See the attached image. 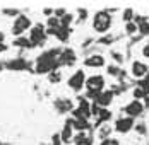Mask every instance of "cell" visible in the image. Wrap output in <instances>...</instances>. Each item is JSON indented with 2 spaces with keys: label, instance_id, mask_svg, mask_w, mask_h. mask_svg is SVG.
Instances as JSON below:
<instances>
[{
  "label": "cell",
  "instance_id": "cell-11",
  "mask_svg": "<svg viewBox=\"0 0 149 145\" xmlns=\"http://www.w3.org/2000/svg\"><path fill=\"white\" fill-rule=\"evenodd\" d=\"M72 138V121H67L65 123V128L62 131V140L63 142H69Z\"/></svg>",
  "mask_w": 149,
  "mask_h": 145
},
{
  "label": "cell",
  "instance_id": "cell-15",
  "mask_svg": "<svg viewBox=\"0 0 149 145\" xmlns=\"http://www.w3.org/2000/svg\"><path fill=\"white\" fill-rule=\"evenodd\" d=\"M17 46H31V41L29 39H26V38H19L17 41H15Z\"/></svg>",
  "mask_w": 149,
  "mask_h": 145
},
{
  "label": "cell",
  "instance_id": "cell-21",
  "mask_svg": "<svg viewBox=\"0 0 149 145\" xmlns=\"http://www.w3.org/2000/svg\"><path fill=\"white\" fill-rule=\"evenodd\" d=\"M144 128H146V126H144V125H139V126H137V131H139V133H144Z\"/></svg>",
  "mask_w": 149,
  "mask_h": 145
},
{
  "label": "cell",
  "instance_id": "cell-2",
  "mask_svg": "<svg viewBox=\"0 0 149 145\" xmlns=\"http://www.w3.org/2000/svg\"><path fill=\"white\" fill-rule=\"evenodd\" d=\"M86 86L91 92H103L104 87V77L103 75H91L86 80Z\"/></svg>",
  "mask_w": 149,
  "mask_h": 145
},
{
  "label": "cell",
  "instance_id": "cell-19",
  "mask_svg": "<svg viewBox=\"0 0 149 145\" xmlns=\"http://www.w3.org/2000/svg\"><path fill=\"white\" fill-rule=\"evenodd\" d=\"M100 135H101V137H108V135H110V128H108V126H103V128L100 130Z\"/></svg>",
  "mask_w": 149,
  "mask_h": 145
},
{
  "label": "cell",
  "instance_id": "cell-6",
  "mask_svg": "<svg viewBox=\"0 0 149 145\" xmlns=\"http://www.w3.org/2000/svg\"><path fill=\"white\" fill-rule=\"evenodd\" d=\"M86 84V77H84V72L82 70H79V72H75L70 79H69V86L75 89V90H79L81 87Z\"/></svg>",
  "mask_w": 149,
  "mask_h": 145
},
{
  "label": "cell",
  "instance_id": "cell-20",
  "mask_svg": "<svg viewBox=\"0 0 149 145\" xmlns=\"http://www.w3.org/2000/svg\"><path fill=\"white\" fill-rule=\"evenodd\" d=\"M142 55H144L146 58H149V43L144 46V50H142Z\"/></svg>",
  "mask_w": 149,
  "mask_h": 145
},
{
  "label": "cell",
  "instance_id": "cell-14",
  "mask_svg": "<svg viewBox=\"0 0 149 145\" xmlns=\"http://www.w3.org/2000/svg\"><path fill=\"white\" fill-rule=\"evenodd\" d=\"M132 17H134V12H132V9H127L125 12H123V21L129 24V22H132Z\"/></svg>",
  "mask_w": 149,
  "mask_h": 145
},
{
  "label": "cell",
  "instance_id": "cell-7",
  "mask_svg": "<svg viewBox=\"0 0 149 145\" xmlns=\"http://www.w3.org/2000/svg\"><path fill=\"white\" fill-rule=\"evenodd\" d=\"M43 39H45V31H43V28L38 24L36 28H33V31H31L29 41H31V44H41Z\"/></svg>",
  "mask_w": 149,
  "mask_h": 145
},
{
  "label": "cell",
  "instance_id": "cell-4",
  "mask_svg": "<svg viewBox=\"0 0 149 145\" xmlns=\"http://www.w3.org/2000/svg\"><path fill=\"white\" fill-rule=\"evenodd\" d=\"M149 68L144 61H134L132 63V75L135 79H142V77H148Z\"/></svg>",
  "mask_w": 149,
  "mask_h": 145
},
{
  "label": "cell",
  "instance_id": "cell-13",
  "mask_svg": "<svg viewBox=\"0 0 149 145\" xmlns=\"http://www.w3.org/2000/svg\"><path fill=\"white\" fill-rule=\"evenodd\" d=\"M62 61H65L67 65H70V63L74 61V53H72L70 50H65V51L62 53Z\"/></svg>",
  "mask_w": 149,
  "mask_h": 145
},
{
  "label": "cell",
  "instance_id": "cell-5",
  "mask_svg": "<svg viewBox=\"0 0 149 145\" xmlns=\"http://www.w3.org/2000/svg\"><path fill=\"white\" fill-rule=\"evenodd\" d=\"M132 126H134V118H130V116L120 118L118 121L115 123V128H117V131H120V133H127L129 130H132Z\"/></svg>",
  "mask_w": 149,
  "mask_h": 145
},
{
  "label": "cell",
  "instance_id": "cell-9",
  "mask_svg": "<svg viewBox=\"0 0 149 145\" xmlns=\"http://www.w3.org/2000/svg\"><path fill=\"white\" fill-rule=\"evenodd\" d=\"M113 99V92L111 90H103V92H100V96H98V99H96V104H100V106H108L110 102Z\"/></svg>",
  "mask_w": 149,
  "mask_h": 145
},
{
  "label": "cell",
  "instance_id": "cell-10",
  "mask_svg": "<svg viewBox=\"0 0 149 145\" xmlns=\"http://www.w3.org/2000/svg\"><path fill=\"white\" fill-rule=\"evenodd\" d=\"M86 65L88 67H103L104 65V58L101 55H93L86 60Z\"/></svg>",
  "mask_w": 149,
  "mask_h": 145
},
{
  "label": "cell",
  "instance_id": "cell-3",
  "mask_svg": "<svg viewBox=\"0 0 149 145\" xmlns=\"http://www.w3.org/2000/svg\"><path fill=\"white\" fill-rule=\"evenodd\" d=\"M29 28V19L26 17V15H21V17H17L15 19V22H14V34L15 36H21L26 29Z\"/></svg>",
  "mask_w": 149,
  "mask_h": 145
},
{
  "label": "cell",
  "instance_id": "cell-17",
  "mask_svg": "<svg viewBox=\"0 0 149 145\" xmlns=\"http://www.w3.org/2000/svg\"><path fill=\"white\" fill-rule=\"evenodd\" d=\"M98 115H100V119H101V121H103V119H108V118H110V111H108V109H101V111H100V113H98Z\"/></svg>",
  "mask_w": 149,
  "mask_h": 145
},
{
  "label": "cell",
  "instance_id": "cell-12",
  "mask_svg": "<svg viewBox=\"0 0 149 145\" xmlns=\"http://www.w3.org/2000/svg\"><path fill=\"white\" fill-rule=\"evenodd\" d=\"M137 28L141 31V34H148L149 32V22H146L142 17H139V21H137Z\"/></svg>",
  "mask_w": 149,
  "mask_h": 145
},
{
  "label": "cell",
  "instance_id": "cell-18",
  "mask_svg": "<svg viewBox=\"0 0 149 145\" xmlns=\"http://www.w3.org/2000/svg\"><path fill=\"white\" fill-rule=\"evenodd\" d=\"M101 145H118V140H113V138H104Z\"/></svg>",
  "mask_w": 149,
  "mask_h": 145
},
{
  "label": "cell",
  "instance_id": "cell-8",
  "mask_svg": "<svg viewBox=\"0 0 149 145\" xmlns=\"http://www.w3.org/2000/svg\"><path fill=\"white\" fill-rule=\"evenodd\" d=\"M125 111H127V115L130 116V118L139 116L142 111H144V104H142L141 101H132V102H129V106L125 108Z\"/></svg>",
  "mask_w": 149,
  "mask_h": 145
},
{
  "label": "cell",
  "instance_id": "cell-16",
  "mask_svg": "<svg viewBox=\"0 0 149 145\" xmlns=\"http://www.w3.org/2000/svg\"><path fill=\"white\" fill-rule=\"evenodd\" d=\"M137 24H135V22H129V24H127V32H129V34H134L135 31H137Z\"/></svg>",
  "mask_w": 149,
  "mask_h": 145
},
{
  "label": "cell",
  "instance_id": "cell-1",
  "mask_svg": "<svg viewBox=\"0 0 149 145\" xmlns=\"http://www.w3.org/2000/svg\"><path fill=\"white\" fill-rule=\"evenodd\" d=\"M111 26V19L108 12H98L94 15V21H93V28L96 29L98 32H106Z\"/></svg>",
  "mask_w": 149,
  "mask_h": 145
}]
</instances>
